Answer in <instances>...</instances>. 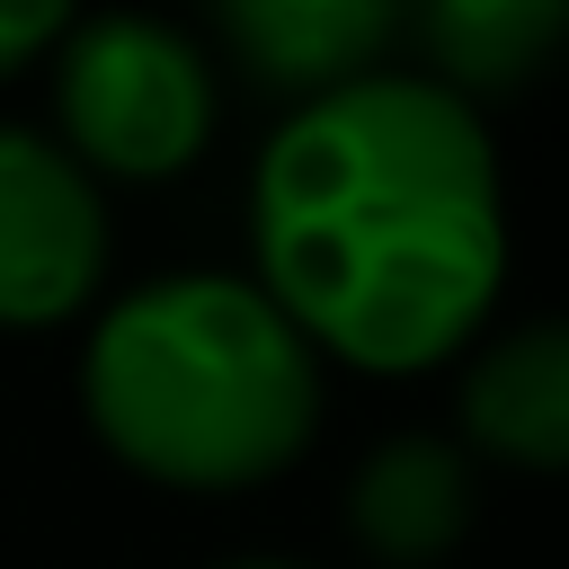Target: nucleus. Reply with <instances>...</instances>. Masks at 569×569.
Masks as SVG:
<instances>
[{"label": "nucleus", "mask_w": 569, "mask_h": 569, "mask_svg": "<svg viewBox=\"0 0 569 569\" xmlns=\"http://www.w3.org/2000/svg\"><path fill=\"white\" fill-rule=\"evenodd\" d=\"M89 427L169 489H249L320 427V365L293 320L231 276H160L124 293L80 365Z\"/></svg>", "instance_id": "obj_2"}, {"label": "nucleus", "mask_w": 569, "mask_h": 569, "mask_svg": "<svg viewBox=\"0 0 569 569\" xmlns=\"http://www.w3.org/2000/svg\"><path fill=\"white\" fill-rule=\"evenodd\" d=\"M258 293L356 373H427L507 276V204L480 116L436 80H347L302 98L249 178Z\"/></svg>", "instance_id": "obj_1"}, {"label": "nucleus", "mask_w": 569, "mask_h": 569, "mask_svg": "<svg viewBox=\"0 0 569 569\" xmlns=\"http://www.w3.org/2000/svg\"><path fill=\"white\" fill-rule=\"evenodd\" d=\"M400 18H409V0H222L231 53L267 89H293V98H329L347 80H373Z\"/></svg>", "instance_id": "obj_5"}, {"label": "nucleus", "mask_w": 569, "mask_h": 569, "mask_svg": "<svg viewBox=\"0 0 569 569\" xmlns=\"http://www.w3.org/2000/svg\"><path fill=\"white\" fill-rule=\"evenodd\" d=\"M107 267V213L89 169L44 142L0 124V329H53L98 293Z\"/></svg>", "instance_id": "obj_4"}, {"label": "nucleus", "mask_w": 569, "mask_h": 569, "mask_svg": "<svg viewBox=\"0 0 569 569\" xmlns=\"http://www.w3.org/2000/svg\"><path fill=\"white\" fill-rule=\"evenodd\" d=\"M62 27H71V0H0V71L53 53Z\"/></svg>", "instance_id": "obj_9"}, {"label": "nucleus", "mask_w": 569, "mask_h": 569, "mask_svg": "<svg viewBox=\"0 0 569 569\" xmlns=\"http://www.w3.org/2000/svg\"><path fill=\"white\" fill-rule=\"evenodd\" d=\"M53 107L80 169L116 178H169L213 133V71L187 36L160 18H80L53 44Z\"/></svg>", "instance_id": "obj_3"}, {"label": "nucleus", "mask_w": 569, "mask_h": 569, "mask_svg": "<svg viewBox=\"0 0 569 569\" xmlns=\"http://www.w3.org/2000/svg\"><path fill=\"white\" fill-rule=\"evenodd\" d=\"M231 569H293V560H231Z\"/></svg>", "instance_id": "obj_10"}, {"label": "nucleus", "mask_w": 569, "mask_h": 569, "mask_svg": "<svg viewBox=\"0 0 569 569\" xmlns=\"http://www.w3.org/2000/svg\"><path fill=\"white\" fill-rule=\"evenodd\" d=\"M462 427L525 471H569V320L498 338L462 373Z\"/></svg>", "instance_id": "obj_7"}, {"label": "nucleus", "mask_w": 569, "mask_h": 569, "mask_svg": "<svg viewBox=\"0 0 569 569\" xmlns=\"http://www.w3.org/2000/svg\"><path fill=\"white\" fill-rule=\"evenodd\" d=\"M471 525V471L453 445L436 436H391L365 453L356 489H347V533L391 560V569H418L436 551H453V533Z\"/></svg>", "instance_id": "obj_6"}, {"label": "nucleus", "mask_w": 569, "mask_h": 569, "mask_svg": "<svg viewBox=\"0 0 569 569\" xmlns=\"http://www.w3.org/2000/svg\"><path fill=\"white\" fill-rule=\"evenodd\" d=\"M409 18L436 62V89H453L462 107L480 89L533 80L569 44V0H409Z\"/></svg>", "instance_id": "obj_8"}]
</instances>
